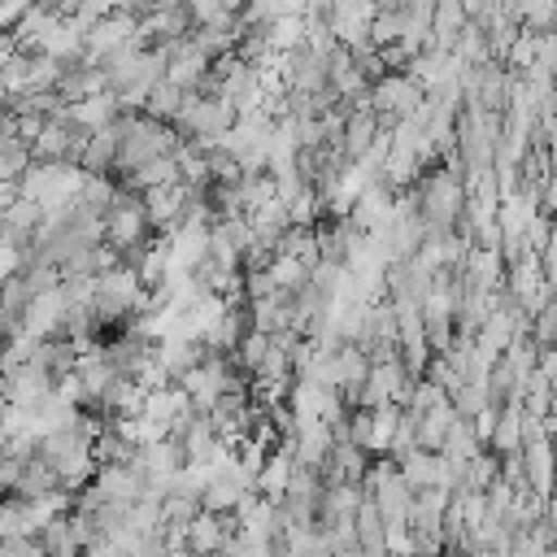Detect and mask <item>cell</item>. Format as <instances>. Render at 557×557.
Instances as JSON below:
<instances>
[{"label":"cell","instance_id":"1","mask_svg":"<svg viewBox=\"0 0 557 557\" xmlns=\"http://www.w3.org/2000/svg\"><path fill=\"white\" fill-rule=\"evenodd\" d=\"M413 200H418V213H422V226L426 231H457L461 213H466V170H461V157L448 152L440 157V165H431L418 187H409Z\"/></svg>","mask_w":557,"mask_h":557},{"label":"cell","instance_id":"15","mask_svg":"<svg viewBox=\"0 0 557 557\" xmlns=\"http://www.w3.org/2000/svg\"><path fill=\"white\" fill-rule=\"evenodd\" d=\"M522 466H527V483L540 496H553V479H557V453L553 440H535L522 448Z\"/></svg>","mask_w":557,"mask_h":557},{"label":"cell","instance_id":"30","mask_svg":"<svg viewBox=\"0 0 557 557\" xmlns=\"http://www.w3.org/2000/svg\"><path fill=\"white\" fill-rule=\"evenodd\" d=\"M444 400H448V392H444L440 383L418 379V383H413V396H409V405H405V413H418V418H422V413H431V409L444 405Z\"/></svg>","mask_w":557,"mask_h":557},{"label":"cell","instance_id":"37","mask_svg":"<svg viewBox=\"0 0 557 557\" xmlns=\"http://www.w3.org/2000/svg\"><path fill=\"white\" fill-rule=\"evenodd\" d=\"M83 557H126V553H122L113 540H104V535H100L96 544H87V548H83Z\"/></svg>","mask_w":557,"mask_h":557},{"label":"cell","instance_id":"17","mask_svg":"<svg viewBox=\"0 0 557 557\" xmlns=\"http://www.w3.org/2000/svg\"><path fill=\"white\" fill-rule=\"evenodd\" d=\"M57 492H65V487H61V479H57L39 457L22 466V479H17V487H13L17 500H48V496H57Z\"/></svg>","mask_w":557,"mask_h":557},{"label":"cell","instance_id":"31","mask_svg":"<svg viewBox=\"0 0 557 557\" xmlns=\"http://www.w3.org/2000/svg\"><path fill=\"white\" fill-rule=\"evenodd\" d=\"M487 405H492V400H487V383H466V387L453 396L457 418H479Z\"/></svg>","mask_w":557,"mask_h":557},{"label":"cell","instance_id":"25","mask_svg":"<svg viewBox=\"0 0 557 557\" xmlns=\"http://www.w3.org/2000/svg\"><path fill=\"white\" fill-rule=\"evenodd\" d=\"M113 196H117V183H113L109 174H87V178H83V191H78V205H83L87 213L104 218L109 205H113Z\"/></svg>","mask_w":557,"mask_h":557},{"label":"cell","instance_id":"18","mask_svg":"<svg viewBox=\"0 0 557 557\" xmlns=\"http://www.w3.org/2000/svg\"><path fill=\"white\" fill-rule=\"evenodd\" d=\"M39 548H44V557H83V544L74 535V518L70 513H57L39 531Z\"/></svg>","mask_w":557,"mask_h":557},{"label":"cell","instance_id":"9","mask_svg":"<svg viewBox=\"0 0 557 557\" xmlns=\"http://www.w3.org/2000/svg\"><path fill=\"white\" fill-rule=\"evenodd\" d=\"M91 487L100 492V500H117V505L144 500V474L135 466H96Z\"/></svg>","mask_w":557,"mask_h":557},{"label":"cell","instance_id":"14","mask_svg":"<svg viewBox=\"0 0 557 557\" xmlns=\"http://www.w3.org/2000/svg\"><path fill=\"white\" fill-rule=\"evenodd\" d=\"M509 87H513V74H509L500 61H487V65H479V87H474L470 100L483 104V109H492V113H505Z\"/></svg>","mask_w":557,"mask_h":557},{"label":"cell","instance_id":"36","mask_svg":"<svg viewBox=\"0 0 557 557\" xmlns=\"http://www.w3.org/2000/svg\"><path fill=\"white\" fill-rule=\"evenodd\" d=\"M540 374L557 387V344H553V348H540Z\"/></svg>","mask_w":557,"mask_h":557},{"label":"cell","instance_id":"11","mask_svg":"<svg viewBox=\"0 0 557 557\" xmlns=\"http://www.w3.org/2000/svg\"><path fill=\"white\" fill-rule=\"evenodd\" d=\"M466 26H470V17H466V4L461 0H435V22H431V44L426 48L457 52V39H461Z\"/></svg>","mask_w":557,"mask_h":557},{"label":"cell","instance_id":"5","mask_svg":"<svg viewBox=\"0 0 557 557\" xmlns=\"http://www.w3.org/2000/svg\"><path fill=\"white\" fill-rule=\"evenodd\" d=\"M374 13H379V4H366V0H339V4H331V35H335V44L339 48H348L352 57H361V52H370L374 44H370V22H374Z\"/></svg>","mask_w":557,"mask_h":557},{"label":"cell","instance_id":"19","mask_svg":"<svg viewBox=\"0 0 557 557\" xmlns=\"http://www.w3.org/2000/svg\"><path fill=\"white\" fill-rule=\"evenodd\" d=\"M183 104H187V91H178L170 78H161L152 91H148V104H144V117H152V122H165V126H174L178 122V113H183Z\"/></svg>","mask_w":557,"mask_h":557},{"label":"cell","instance_id":"24","mask_svg":"<svg viewBox=\"0 0 557 557\" xmlns=\"http://www.w3.org/2000/svg\"><path fill=\"white\" fill-rule=\"evenodd\" d=\"M400 30H405V17H400V4H379L374 22H370V44L383 52V48H396L400 44Z\"/></svg>","mask_w":557,"mask_h":557},{"label":"cell","instance_id":"33","mask_svg":"<svg viewBox=\"0 0 557 557\" xmlns=\"http://www.w3.org/2000/svg\"><path fill=\"white\" fill-rule=\"evenodd\" d=\"M30 13V4L26 0H4L0 4V35H13L17 30V22Z\"/></svg>","mask_w":557,"mask_h":557},{"label":"cell","instance_id":"27","mask_svg":"<svg viewBox=\"0 0 557 557\" xmlns=\"http://www.w3.org/2000/svg\"><path fill=\"white\" fill-rule=\"evenodd\" d=\"M322 209H326V200L313 191V187H305L292 205H287V213H292V226H300V231H318V218H322Z\"/></svg>","mask_w":557,"mask_h":557},{"label":"cell","instance_id":"34","mask_svg":"<svg viewBox=\"0 0 557 557\" xmlns=\"http://www.w3.org/2000/svg\"><path fill=\"white\" fill-rule=\"evenodd\" d=\"M496 422H500V409H496V405H487L479 418H470V426H474V435H479V444H483V448L492 444V431H496Z\"/></svg>","mask_w":557,"mask_h":557},{"label":"cell","instance_id":"12","mask_svg":"<svg viewBox=\"0 0 557 557\" xmlns=\"http://www.w3.org/2000/svg\"><path fill=\"white\" fill-rule=\"evenodd\" d=\"M292 470H296V457H292V444L283 440V444L265 457V470H261V479H257V496H265L270 505H283L287 483H292Z\"/></svg>","mask_w":557,"mask_h":557},{"label":"cell","instance_id":"28","mask_svg":"<svg viewBox=\"0 0 557 557\" xmlns=\"http://www.w3.org/2000/svg\"><path fill=\"white\" fill-rule=\"evenodd\" d=\"M457 57H461L466 65H487V61H492V44H487V35H483L479 26H466L461 39H457Z\"/></svg>","mask_w":557,"mask_h":557},{"label":"cell","instance_id":"6","mask_svg":"<svg viewBox=\"0 0 557 557\" xmlns=\"http://www.w3.org/2000/svg\"><path fill=\"white\" fill-rule=\"evenodd\" d=\"M283 70H287V91H292V96H326V91H331L326 57L313 52V48L287 52V57H283Z\"/></svg>","mask_w":557,"mask_h":557},{"label":"cell","instance_id":"10","mask_svg":"<svg viewBox=\"0 0 557 557\" xmlns=\"http://www.w3.org/2000/svg\"><path fill=\"white\" fill-rule=\"evenodd\" d=\"M104 91H109V74L100 65H87V61L65 65V74L57 83V96L65 104H78V100H91V96H104Z\"/></svg>","mask_w":557,"mask_h":557},{"label":"cell","instance_id":"2","mask_svg":"<svg viewBox=\"0 0 557 557\" xmlns=\"http://www.w3.org/2000/svg\"><path fill=\"white\" fill-rule=\"evenodd\" d=\"M104 244L122 257L131 248H148L152 244V222H148V209H144V196L122 187L117 183V196L104 213Z\"/></svg>","mask_w":557,"mask_h":557},{"label":"cell","instance_id":"32","mask_svg":"<svg viewBox=\"0 0 557 557\" xmlns=\"http://www.w3.org/2000/svg\"><path fill=\"white\" fill-rule=\"evenodd\" d=\"M370 418H374V409H352V413H348V435H352L357 448L370 444Z\"/></svg>","mask_w":557,"mask_h":557},{"label":"cell","instance_id":"8","mask_svg":"<svg viewBox=\"0 0 557 557\" xmlns=\"http://www.w3.org/2000/svg\"><path fill=\"white\" fill-rule=\"evenodd\" d=\"M379 131H383V122H379V113L370 109V104H348V117H344V139H339V152H344V161H361L370 148H374V139H379Z\"/></svg>","mask_w":557,"mask_h":557},{"label":"cell","instance_id":"20","mask_svg":"<svg viewBox=\"0 0 557 557\" xmlns=\"http://www.w3.org/2000/svg\"><path fill=\"white\" fill-rule=\"evenodd\" d=\"M487 453H496V457H513V453H522V405L500 409V422H496V431H492Z\"/></svg>","mask_w":557,"mask_h":557},{"label":"cell","instance_id":"13","mask_svg":"<svg viewBox=\"0 0 557 557\" xmlns=\"http://www.w3.org/2000/svg\"><path fill=\"white\" fill-rule=\"evenodd\" d=\"M65 117H70L78 131H104V126H113V122L122 117V104H117V96H113V91H104V96H91V100L65 104Z\"/></svg>","mask_w":557,"mask_h":557},{"label":"cell","instance_id":"4","mask_svg":"<svg viewBox=\"0 0 557 557\" xmlns=\"http://www.w3.org/2000/svg\"><path fill=\"white\" fill-rule=\"evenodd\" d=\"M161 52H165V78L178 91H187V96H196L205 87V78L213 74V57L205 48H196L191 35L187 39H174V44H161Z\"/></svg>","mask_w":557,"mask_h":557},{"label":"cell","instance_id":"22","mask_svg":"<svg viewBox=\"0 0 557 557\" xmlns=\"http://www.w3.org/2000/svg\"><path fill=\"white\" fill-rule=\"evenodd\" d=\"M396 426H400V409H396V405H383V409H374V418H370V444H366V453H374V457H387V453H392V440H396Z\"/></svg>","mask_w":557,"mask_h":557},{"label":"cell","instance_id":"23","mask_svg":"<svg viewBox=\"0 0 557 557\" xmlns=\"http://www.w3.org/2000/svg\"><path fill=\"white\" fill-rule=\"evenodd\" d=\"M496 479H500V457L483 448L474 461H466V474H461V492H457V496H466V492H487Z\"/></svg>","mask_w":557,"mask_h":557},{"label":"cell","instance_id":"16","mask_svg":"<svg viewBox=\"0 0 557 557\" xmlns=\"http://www.w3.org/2000/svg\"><path fill=\"white\" fill-rule=\"evenodd\" d=\"M117 144H122L117 122H113V126H104V131H91V139H87V148H83L78 170H83V174H109V170L117 165Z\"/></svg>","mask_w":557,"mask_h":557},{"label":"cell","instance_id":"3","mask_svg":"<svg viewBox=\"0 0 557 557\" xmlns=\"http://www.w3.org/2000/svg\"><path fill=\"white\" fill-rule=\"evenodd\" d=\"M422 104H426V91H422V83H413L409 74H383V78L370 87V109L379 113L383 126H396L400 117H413Z\"/></svg>","mask_w":557,"mask_h":557},{"label":"cell","instance_id":"21","mask_svg":"<svg viewBox=\"0 0 557 557\" xmlns=\"http://www.w3.org/2000/svg\"><path fill=\"white\" fill-rule=\"evenodd\" d=\"M448 461H457V466H466V461H474L479 453H483V444H479V435H474V426H470V418H457L453 426H448V435H444V448H440Z\"/></svg>","mask_w":557,"mask_h":557},{"label":"cell","instance_id":"29","mask_svg":"<svg viewBox=\"0 0 557 557\" xmlns=\"http://www.w3.org/2000/svg\"><path fill=\"white\" fill-rule=\"evenodd\" d=\"M205 161H209V183H213V187H222V183H239V178H244V165H239L231 152H222V148L205 152Z\"/></svg>","mask_w":557,"mask_h":557},{"label":"cell","instance_id":"38","mask_svg":"<svg viewBox=\"0 0 557 557\" xmlns=\"http://www.w3.org/2000/svg\"><path fill=\"white\" fill-rule=\"evenodd\" d=\"M544 213L553 218V226H557V174L544 183Z\"/></svg>","mask_w":557,"mask_h":557},{"label":"cell","instance_id":"35","mask_svg":"<svg viewBox=\"0 0 557 557\" xmlns=\"http://www.w3.org/2000/svg\"><path fill=\"white\" fill-rule=\"evenodd\" d=\"M540 270H544V278L557 287V231H553V239H548V248L540 252Z\"/></svg>","mask_w":557,"mask_h":557},{"label":"cell","instance_id":"7","mask_svg":"<svg viewBox=\"0 0 557 557\" xmlns=\"http://www.w3.org/2000/svg\"><path fill=\"white\" fill-rule=\"evenodd\" d=\"M187 196L191 187L187 183H170V187H152L144 191V209H148V222H152V235H174L183 213H187Z\"/></svg>","mask_w":557,"mask_h":557},{"label":"cell","instance_id":"26","mask_svg":"<svg viewBox=\"0 0 557 557\" xmlns=\"http://www.w3.org/2000/svg\"><path fill=\"white\" fill-rule=\"evenodd\" d=\"M265 352H270V335H261V331H248V335L239 339V348L231 352V361H235V370H244V374H257V370H261V361H265Z\"/></svg>","mask_w":557,"mask_h":557}]
</instances>
